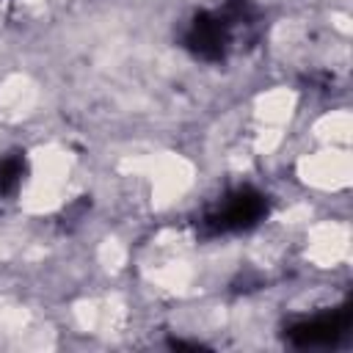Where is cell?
I'll list each match as a JSON object with an SVG mask.
<instances>
[{
	"label": "cell",
	"instance_id": "cell-2",
	"mask_svg": "<svg viewBox=\"0 0 353 353\" xmlns=\"http://www.w3.org/2000/svg\"><path fill=\"white\" fill-rule=\"evenodd\" d=\"M350 325V312L339 309V312H328L312 320H303L298 325L290 328V339L295 345H331L334 339H339Z\"/></svg>",
	"mask_w": 353,
	"mask_h": 353
},
{
	"label": "cell",
	"instance_id": "cell-1",
	"mask_svg": "<svg viewBox=\"0 0 353 353\" xmlns=\"http://www.w3.org/2000/svg\"><path fill=\"white\" fill-rule=\"evenodd\" d=\"M268 210V201L262 193L251 190V188H243V190H234L229 196L221 199L218 207H212L207 215H204V226L210 234H226V232H240V229H248L254 226Z\"/></svg>",
	"mask_w": 353,
	"mask_h": 353
},
{
	"label": "cell",
	"instance_id": "cell-3",
	"mask_svg": "<svg viewBox=\"0 0 353 353\" xmlns=\"http://www.w3.org/2000/svg\"><path fill=\"white\" fill-rule=\"evenodd\" d=\"M22 171H25V163L19 157H6L0 160V196L11 193L19 179H22Z\"/></svg>",
	"mask_w": 353,
	"mask_h": 353
}]
</instances>
